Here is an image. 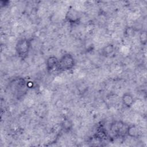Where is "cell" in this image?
Listing matches in <instances>:
<instances>
[{
  "instance_id": "8992f818",
  "label": "cell",
  "mask_w": 147,
  "mask_h": 147,
  "mask_svg": "<svg viewBox=\"0 0 147 147\" xmlns=\"http://www.w3.org/2000/svg\"><path fill=\"white\" fill-rule=\"evenodd\" d=\"M126 133L131 137H136L138 134V129L134 125H131L128 126L126 130Z\"/></svg>"
},
{
  "instance_id": "5b68a950",
  "label": "cell",
  "mask_w": 147,
  "mask_h": 147,
  "mask_svg": "<svg viewBox=\"0 0 147 147\" xmlns=\"http://www.w3.org/2000/svg\"><path fill=\"white\" fill-rule=\"evenodd\" d=\"M122 100L123 104L127 107H131L134 103V98L133 96L129 92H125L122 96Z\"/></svg>"
},
{
  "instance_id": "277c9868",
  "label": "cell",
  "mask_w": 147,
  "mask_h": 147,
  "mask_svg": "<svg viewBox=\"0 0 147 147\" xmlns=\"http://www.w3.org/2000/svg\"><path fill=\"white\" fill-rule=\"evenodd\" d=\"M66 18L68 22L71 23H76L80 19L78 11L74 9H69L67 13Z\"/></svg>"
},
{
  "instance_id": "7a4b0ae2",
  "label": "cell",
  "mask_w": 147,
  "mask_h": 147,
  "mask_svg": "<svg viewBox=\"0 0 147 147\" xmlns=\"http://www.w3.org/2000/svg\"><path fill=\"white\" fill-rule=\"evenodd\" d=\"M75 65V60L74 57L69 53L64 55L60 60H59V64L57 70L59 71H68L71 69Z\"/></svg>"
},
{
  "instance_id": "3957f363",
  "label": "cell",
  "mask_w": 147,
  "mask_h": 147,
  "mask_svg": "<svg viewBox=\"0 0 147 147\" xmlns=\"http://www.w3.org/2000/svg\"><path fill=\"white\" fill-rule=\"evenodd\" d=\"M58 64L59 60L54 56H49L46 61V67L47 70L49 72L53 71L54 70H57Z\"/></svg>"
},
{
  "instance_id": "6da1fadb",
  "label": "cell",
  "mask_w": 147,
  "mask_h": 147,
  "mask_svg": "<svg viewBox=\"0 0 147 147\" xmlns=\"http://www.w3.org/2000/svg\"><path fill=\"white\" fill-rule=\"evenodd\" d=\"M30 48V42L28 39L22 38L18 40L16 46L18 56L21 59H25L29 54Z\"/></svg>"
},
{
  "instance_id": "52a82bcc",
  "label": "cell",
  "mask_w": 147,
  "mask_h": 147,
  "mask_svg": "<svg viewBox=\"0 0 147 147\" xmlns=\"http://www.w3.org/2000/svg\"><path fill=\"white\" fill-rule=\"evenodd\" d=\"M114 52V47L111 45H108L104 47L102 49V54L105 56L111 55Z\"/></svg>"
}]
</instances>
